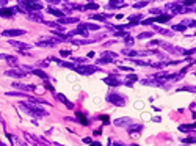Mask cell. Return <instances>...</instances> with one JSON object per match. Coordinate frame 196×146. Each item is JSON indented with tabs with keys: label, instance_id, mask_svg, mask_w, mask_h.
<instances>
[{
	"label": "cell",
	"instance_id": "6da1fadb",
	"mask_svg": "<svg viewBox=\"0 0 196 146\" xmlns=\"http://www.w3.org/2000/svg\"><path fill=\"white\" fill-rule=\"evenodd\" d=\"M58 38H53V36H41V38L36 41L38 47H53V46L58 44Z\"/></svg>",
	"mask_w": 196,
	"mask_h": 146
},
{
	"label": "cell",
	"instance_id": "7a4b0ae2",
	"mask_svg": "<svg viewBox=\"0 0 196 146\" xmlns=\"http://www.w3.org/2000/svg\"><path fill=\"white\" fill-rule=\"evenodd\" d=\"M107 99H108V102H111L113 105H118V107H124V105L127 104V97L121 96V94H118V93H110V94L107 96Z\"/></svg>",
	"mask_w": 196,
	"mask_h": 146
},
{
	"label": "cell",
	"instance_id": "3957f363",
	"mask_svg": "<svg viewBox=\"0 0 196 146\" xmlns=\"http://www.w3.org/2000/svg\"><path fill=\"white\" fill-rule=\"evenodd\" d=\"M113 58H116V53L115 52H110V50H107V52H104L102 55L97 58V65H108V63H113Z\"/></svg>",
	"mask_w": 196,
	"mask_h": 146
},
{
	"label": "cell",
	"instance_id": "277c9868",
	"mask_svg": "<svg viewBox=\"0 0 196 146\" xmlns=\"http://www.w3.org/2000/svg\"><path fill=\"white\" fill-rule=\"evenodd\" d=\"M99 68L97 66H86V65H80V66H76V69H74V71H76L77 72V74H83V76H90V74H94V72L97 71Z\"/></svg>",
	"mask_w": 196,
	"mask_h": 146
},
{
	"label": "cell",
	"instance_id": "5b68a950",
	"mask_svg": "<svg viewBox=\"0 0 196 146\" xmlns=\"http://www.w3.org/2000/svg\"><path fill=\"white\" fill-rule=\"evenodd\" d=\"M171 19V14H160L158 17H154V19H147V21H143L141 25H151L154 22H168Z\"/></svg>",
	"mask_w": 196,
	"mask_h": 146
},
{
	"label": "cell",
	"instance_id": "8992f818",
	"mask_svg": "<svg viewBox=\"0 0 196 146\" xmlns=\"http://www.w3.org/2000/svg\"><path fill=\"white\" fill-rule=\"evenodd\" d=\"M6 76L14 77V79H22V77L29 76V74H27V71H24L21 68V69H10V71H6Z\"/></svg>",
	"mask_w": 196,
	"mask_h": 146
},
{
	"label": "cell",
	"instance_id": "52a82bcc",
	"mask_svg": "<svg viewBox=\"0 0 196 146\" xmlns=\"http://www.w3.org/2000/svg\"><path fill=\"white\" fill-rule=\"evenodd\" d=\"M25 16L29 17L30 21H35V22H44L42 19V16L39 11H29V13H25Z\"/></svg>",
	"mask_w": 196,
	"mask_h": 146
},
{
	"label": "cell",
	"instance_id": "ba28073f",
	"mask_svg": "<svg viewBox=\"0 0 196 146\" xmlns=\"http://www.w3.org/2000/svg\"><path fill=\"white\" fill-rule=\"evenodd\" d=\"M10 42V46L11 47H14V49H17V50H27V49H30V44H25V42H19V41H8Z\"/></svg>",
	"mask_w": 196,
	"mask_h": 146
},
{
	"label": "cell",
	"instance_id": "9c48e42d",
	"mask_svg": "<svg viewBox=\"0 0 196 146\" xmlns=\"http://www.w3.org/2000/svg\"><path fill=\"white\" fill-rule=\"evenodd\" d=\"M17 13L16 8H0V16L2 17H11Z\"/></svg>",
	"mask_w": 196,
	"mask_h": 146
},
{
	"label": "cell",
	"instance_id": "30bf717a",
	"mask_svg": "<svg viewBox=\"0 0 196 146\" xmlns=\"http://www.w3.org/2000/svg\"><path fill=\"white\" fill-rule=\"evenodd\" d=\"M144 85H155V87H165V82L162 79H146L143 80Z\"/></svg>",
	"mask_w": 196,
	"mask_h": 146
},
{
	"label": "cell",
	"instance_id": "8fae6325",
	"mask_svg": "<svg viewBox=\"0 0 196 146\" xmlns=\"http://www.w3.org/2000/svg\"><path fill=\"white\" fill-rule=\"evenodd\" d=\"M24 33H25V30H5V32H2V36L10 38V36H21Z\"/></svg>",
	"mask_w": 196,
	"mask_h": 146
},
{
	"label": "cell",
	"instance_id": "7c38bea8",
	"mask_svg": "<svg viewBox=\"0 0 196 146\" xmlns=\"http://www.w3.org/2000/svg\"><path fill=\"white\" fill-rule=\"evenodd\" d=\"M79 22V19L77 17H60V21L57 22V24H60V25H64V24H77Z\"/></svg>",
	"mask_w": 196,
	"mask_h": 146
},
{
	"label": "cell",
	"instance_id": "4fadbf2b",
	"mask_svg": "<svg viewBox=\"0 0 196 146\" xmlns=\"http://www.w3.org/2000/svg\"><path fill=\"white\" fill-rule=\"evenodd\" d=\"M130 123H132V120L130 118H118V120H115L113 121V124L115 126H130Z\"/></svg>",
	"mask_w": 196,
	"mask_h": 146
},
{
	"label": "cell",
	"instance_id": "5bb4252c",
	"mask_svg": "<svg viewBox=\"0 0 196 146\" xmlns=\"http://www.w3.org/2000/svg\"><path fill=\"white\" fill-rule=\"evenodd\" d=\"M123 6H126L123 0H110L108 3V8H113V10H118V8H123Z\"/></svg>",
	"mask_w": 196,
	"mask_h": 146
},
{
	"label": "cell",
	"instance_id": "9a60e30c",
	"mask_svg": "<svg viewBox=\"0 0 196 146\" xmlns=\"http://www.w3.org/2000/svg\"><path fill=\"white\" fill-rule=\"evenodd\" d=\"M14 88L21 90V91H33L35 90V85H24V83H13Z\"/></svg>",
	"mask_w": 196,
	"mask_h": 146
},
{
	"label": "cell",
	"instance_id": "2e32d148",
	"mask_svg": "<svg viewBox=\"0 0 196 146\" xmlns=\"http://www.w3.org/2000/svg\"><path fill=\"white\" fill-rule=\"evenodd\" d=\"M104 82H105V83L107 85H110V87H118L119 83H121V82L116 79V77H113V76H110V77H105L104 79Z\"/></svg>",
	"mask_w": 196,
	"mask_h": 146
},
{
	"label": "cell",
	"instance_id": "e0dca14e",
	"mask_svg": "<svg viewBox=\"0 0 196 146\" xmlns=\"http://www.w3.org/2000/svg\"><path fill=\"white\" fill-rule=\"evenodd\" d=\"M179 131H182V132L196 131V123H193V124H182V126H179Z\"/></svg>",
	"mask_w": 196,
	"mask_h": 146
},
{
	"label": "cell",
	"instance_id": "ac0fdd59",
	"mask_svg": "<svg viewBox=\"0 0 196 146\" xmlns=\"http://www.w3.org/2000/svg\"><path fill=\"white\" fill-rule=\"evenodd\" d=\"M80 29H85V30H99L100 29V25H96V24H79Z\"/></svg>",
	"mask_w": 196,
	"mask_h": 146
},
{
	"label": "cell",
	"instance_id": "d6986e66",
	"mask_svg": "<svg viewBox=\"0 0 196 146\" xmlns=\"http://www.w3.org/2000/svg\"><path fill=\"white\" fill-rule=\"evenodd\" d=\"M91 19H96V21H99V22H107V17H108V14H91L90 16Z\"/></svg>",
	"mask_w": 196,
	"mask_h": 146
},
{
	"label": "cell",
	"instance_id": "ffe728a7",
	"mask_svg": "<svg viewBox=\"0 0 196 146\" xmlns=\"http://www.w3.org/2000/svg\"><path fill=\"white\" fill-rule=\"evenodd\" d=\"M57 99H58L60 102H63V104L66 105L68 108H72V107H74V105H72V104L68 101V99H66V96H64V94H57Z\"/></svg>",
	"mask_w": 196,
	"mask_h": 146
},
{
	"label": "cell",
	"instance_id": "44dd1931",
	"mask_svg": "<svg viewBox=\"0 0 196 146\" xmlns=\"http://www.w3.org/2000/svg\"><path fill=\"white\" fill-rule=\"evenodd\" d=\"M49 13L53 14V16H57L58 19L60 17H64V11H60V10H57V8H53V6H49Z\"/></svg>",
	"mask_w": 196,
	"mask_h": 146
},
{
	"label": "cell",
	"instance_id": "7402d4cb",
	"mask_svg": "<svg viewBox=\"0 0 196 146\" xmlns=\"http://www.w3.org/2000/svg\"><path fill=\"white\" fill-rule=\"evenodd\" d=\"M33 74H35V76H38V77H41L42 80H49V76L46 74L44 71H41V69H33Z\"/></svg>",
	"mask_w": 196,
	"mask_h": 146
},
{
	"label": "cell",
	"instance_id": "603a6c76",
	"mask_svg": "<svg viewBox=\"0 0 196 146\" xmlns=\"http://www.w3.org/2000/svg\"><path fill=\"white\" fill-rule=\"evenodd\" d=\"M3 60H8V65H10V66H17V58L16 57H10V55H5V58Z\"/></svg>",
	"mask_w": 196,
	"mask_h": 146
},
{
	"label": "cell",
	"instance_id": "cb8c5ba5",
	"mask_svg": "<svg viewBox=\"0 0 196 146\" xmlns=\"http://www.w3.org/2000/svg\"><path fill=\"white\" fill-rule=\"evenodd\" d=\"M72 44H76V46H83V44H88L91 42V39H69Z\"/></svg>",
	"mask_w": 196,
	"mask_h": 146
},
{
	"label": "cell",
	"instance_id": "d4e9b609",
	"mask_svg": "<svg viewBox=\"0 0 196 146\" xmlns=\"http://www.w3.org/2000/svg\"><path fill=\"white\" fill-rule=\"evenodd\" d=\"M177 91H190V93H196V87H193V85H187V87L179 88Z\"/></svg>",
	"mask_w": 196,
	"mask_h": 146
},
{
	"label": "cell",
	"instance_id": "484cf974",
	"mask_svg": "<svg viewBox=\"0 0 196 146\" xmlns=\"http://www.w3.org/2000/svg\"><path fill=\"white\" fill-rule=\"evenodd\" d=\"M127 79H129V82H126V85H127V87H132V82L138 80V76H135V74H129Z\"/></svg>",
	"mask_w": 196,
	"mask_h": 146
},
{
	"label": "cell",
	"instance_id": "4316f807",
	"mask_svg": "<svg viewBox=\"0 0 196 146\" xmlns=\"http://www.w3.org/2000/svg\"><path fill=\"white\" fill-rule=\"evenodd\" d=\"M154 30H155V32H158V33H162V35H165V36H170V35H171V32H170V30L160 29V27H154Z\"/></svg>",
	"mask_w": 196,
	"mask_h": 146
},
{
	"label": "cell",
	"instance_id": "83f0119b",
	"mask_svg": "<svg viewBox=\"0 0 196 146\" xmlns=\"http://www.w3.org/2000/svg\"><path fill=\"white\" fill-rule=\"evenodd\" d=\"M185 29H187V27H185L184 24H177V25H173V30H174V32H185Z\"/></svg>",
	"mask_w": 196,
	"mask_h": 146
},
{
	"label": "cell",
	"instance_id": "f1b7e54d",
	"mask_svg": "<svg viewBox=\"0 0 196 146\" xmlns=\"http://www.w3.org/2000/svg\"><path fill=\"white\" fill-rule=\"evenodd\" d=\"M182 141H184V143H187V144H190V143H196V137H184Z\"/></svg>",
	"mask_w": 196,
	"mask_h": 146
},
{
	"label": "cell",
	"instance_id": "f546056e",
	"mask_svg": "<svg viewBox=\"0 0 196 146\" xmlns=\"http://www.w3.org/2000/svg\"><path fill=\"white\" fill-rule=\"evenodd\" d=\"M76 115H77V118H79V120H80V123H82L83 126H88V121H86V118H85V116H83V115H82L80 112H77Z\"/></svg>",
	"mask_w": 196,
	"mask_h": 146
},
{
	"label": "cell",
	"instance_id": "4dcf8cb0",
	"mask_svg": "<svg viewBox=\"0 0 196 146\" xmlns=\"http://www.w3.org/2000/svg\"><path fill=\"white\" fill-rule=\"evenodd\" d=\"M185 27H196V21H191V19H187V21H184L182 22Z\"/></svg>",
	"mask_w": 196,
	"mask_h": 146
},
{
	"label": "cell",
	"instance_id": "1f68e13d",
	"mask_svg": "<svg viewBox=\"0 0 196 146\" xmlns=\"http://www.w3.org/2000/svg\"><path fill=\"white\" fill-rule=\"evenodd\" d=\"M99 8V5H96V3H90V5H86V6H83V10H97Z\"/></svg>",
	"mask_w": 196,
	"mask_h": 146
},
{
	"label": "cell",
	"instance_id": "d6a6232c",
	"mask_svg": "<svg viewBox=\"0 0 196 146\" xmlns=\"http://www.w3.org/2000/svg\"><path fill=\"white\" fill-rule=\"evenodd\" d=\"M152 33H140L138 35V39H146V38H151Z\"/></svg>",
	"mask_w": 196,
	"mask_h": 146
},
{
	"label": "cell",
	"instance_id": "836d02e7",
	"mask_svg": "<svg viewBox=\"0 0 196 146\" xmlns=\"http://www.w3.org/2000/svg\"><path fill=\"white\" fill-rule=\"evenodd\" d=\"M182 5H185V6H191V5H194L196 3V0H184V2H181Z\"/></svg>",
	"mask_w": 196,
	"mask_h": 146
},
{
	"label": "cell",
	"instance_id": "e575fe53",
	"mask_svg": "<svg viewBox=\"0 0 196 146\" xmlns=\"http://www.w3.org/2000/svg\"><path fill=\"white\" fill-rule=\"evenodd\" d=\"M124 41H126V44H127V46H132V44H133V38H132L130 35H129V36H126Z\"/></svg>",
	"mask_w": 196,
	"mask_h": 146
},
{
	"label": "cell",
	"instance_id": "d590c367",
	"mask_svg": "<svg viewBox=\"0 0 196 146\" xmlns=\"http://www.w3.org/2000/svg\"><path fill=\"white\" fill-rule=\"evenodd\" d=\"M147 5V2H137L135 5H133V8H137V10H138V8H143V6H146Z\"/></svg>",
	"mask_w": 196,
	"mask_h": 146
},
{
	"label": "cell",
	"instance_id": "8d00e7d4",
	"mask_svg": "<svg viewBox=\"0 0 196 146\" xmlns=\"http://www.w3.org/2000/svg\"><path fill=\"white\" fill-rule=\"evenodd\" d=\"M182 53H184V55H191V53H196V47H193V49H188V50H184Z\"/></svg>",
	"mask_w": 196,
	"mask_h": 146
},
{
	"label": "cell",
	"instance_id": "74e56055",
	"mask_svg": "<svg viewBox=\"0 0 196 146\" xmlns=\"http://www.w3.org/2000/svg\"><path fill=\"white\" fill-rule=\"evenodd\" d=\"M60 55H61V57H69V55H71V50H61Z\"/></svg>",
	"mask_w": 196,
	"mask_h": 146
},
{
	"label": "cell",
	"instance_id": "f35d334b",
	"mask_svg": "<svg viewBox=\"0 0 196 146\" xmlns=\"http://www.w3.org/2000/svg\"><path fill=\"white\" fill-rule=\"evenodd\" d=\"M151 13H152V14H163V11L158 10V8H154V10H151Z\"/></svg>",
	"mask_w": 196,
	"mask_h": 146
},
{
	"label": "cell",
	"instance_id": "ab89813d",
	"mask_svg": "<svg viewBox=\"0 0 196 146\" xmlns=\"http://www.w3.org/2000/svg\"><path fill=\"white\" fill-rule=\"evenodd\" d=\"M44 87H46V90H49V91H53V87H52V85L49 83L47 80H46V85H44Z\"/></svg>",
	"mask_w": 196,
	"mask_h": 146
},
{
	"label": "cell",
	"instance_id": "60d3db41",
	"mask_svg": "<svg viewBox=\"0 0 196 146\" xmlns=\"http://www.w3.org/2000/svg\"><path fill=\"white\" fill-rule=\"evenodd\" d=\"M90 144H91V146H102V144H100L99 141H91Z\"/></svg>",
	"mask_w": 196,
	"mask_h": 146
},
{
	"label": "cell",
	"instance_id": "b9f144b4",
	"mask_svg": "<svg viewBox=\"0 0 196 146\" xmlns=\"http://www.w3.org/2000/svg\"><path fill=\"white\" fill-rule=\"evenodd\" d=\"M60 2H61V0H49V3H55V5L60 3Z\"/></svg>",
	"mask_w": 196,
	"mask_h": 146
},
{
	"label": "cell",
	"instance_id": "7bdbcfd3",
	"mask_svg": "<svg viewBox=\"0 0 196 146\" xmlns=\"http://www.w3.org/2000/svg\"><path fill=\"white\" fill-rule=\"evenodd\" d=\"M6 5V0H0V6H5Z\"/></svg>",
	"mask_w": 196,
	"mask_h": 146
},
{
	"label": "cell",
	"instance_id": "ee69618b",
	"mask_svg": "<svg viewBox=\"0 0 196 146\" xmlns=\"http://www.w3.org/2000/svg\"><path fill=\"white\" fill-rule=\"evenodd\" d=\"M121 69H123V71H132V69L127 68V66H121Z\"/></svg>",
	"mask_w": 196,
	"mask_h": 146
},
{
	"label": "cell",
	"instance_id": "f6af8a7d",
	"mask_svg": "<svg viewBox=\"0 0 196 146\" xmlns=\"http://www.w3.org/2000/svg\"><path fill=\"white\" fill-rule=\"evenodd\" d=\"M83 141H85V143H91V138H90V137H88V138H83Z\"/></svg>",
	"mask_w": 196,
	"mask_h": 146
},
{
	"label": "cell",
	"instance_id": "bcb514c9",
	"mask_svg": "<svg viewBox=\"0 0 196 146\" xmlns=\"http://www.w3.org/2000/svg\"><path fill=\"white\" fill-rule=\"evenodd\" d=\"M113 146H123L121 143H118V141H113Z\"/></svg>",
	"mask_w": 196,
	"mask_h": 146
},
{
	"label": "cell",
	"instance_id": "7dc6e473",
	"mask_svg": "<svg viewBox=\"0 0 196 146\" xmlns=\"http://www.w3.org/2000/svg\"><path fill=\"white\" fill-rule=\"evenodd\" d=\"M0 123H2V124L5 123V121H3V118H2V115H0Z\"/></svg>",
	"mask_w": 196,
	"mask_h": 146
},
{
	"label": "cell",
	"instance_id": "c3c4849f",
	"mask_svg": "<svg viewBox=\"0 0 196 146\" xmlns=\"http://www.w3.org/2000/svg\"><path fill=\"white\" fill-rule=\"evenodd\" d=\"M193 13H196V8H193Z\"/></svg>",
	"mask_w": 196,
	"mask_h": 146
},
{
	"label": "cell",
	"instance_id": "681fc988",
	"mask_svg": "<svg viewBox=\"0 0 196 146\" xmlns=\"http://www.w3.org/2000/svg\"><path fill=\"white\" fill-rule=\"evenodd\" d=\"M193 116H194V118H196V112H194V113H193Z\"/></svg>",
	"mask_w": 196,
	"mask_h": 146
},
{
	"label": "cell",
	"instance_id": "f907efd6",
	"mask_svg": "<svg viewBox=\"0 0 196 146\" xmlns=\"http://www.w3.org/2000/svg\"><path fill=\"white\" fill-rule=\"evenodd\" d=\"M130 146H138V144H130Z\"/></svg>",
	"mask_w": 196,
	"mask_h": 146
},
{
	"label": "cell",
	"instance_id": "816d5d0a",
	"mask_svg": "<svg viewBox=\"0 0 196 146\" xmlns=\"http://www.w3.org/2000/svg\"><path fill=\"white\" fill-rule=\"evenodd\" d=\"M188 146H190V144H188Z\"/></svg>",
	"mask_w": 196,
	"mask_h": 146
}]
</instances>
